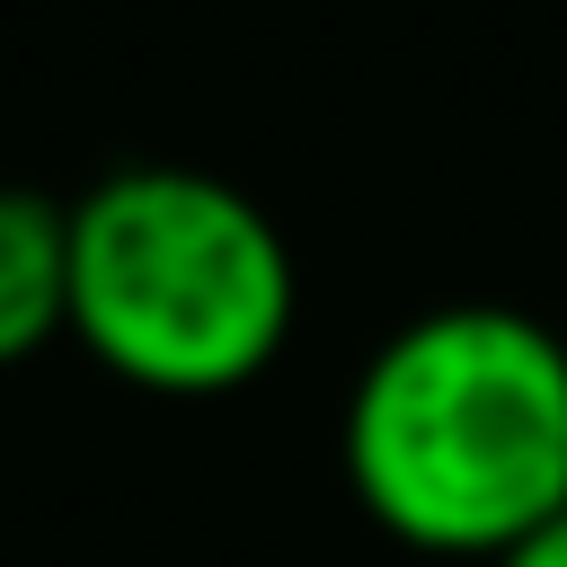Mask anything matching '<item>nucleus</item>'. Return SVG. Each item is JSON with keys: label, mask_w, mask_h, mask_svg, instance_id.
I'll return each instance as SVG.
<instances>
[{"label": "nucleus", "mask_w": 567, "mask_h": 567, "mask_svg": "<svg viewBox=\"0 0 567 567\" xmlns=\"http://www.w3.org/2000/svg\"><path fill=\"white\" fill-rule=\"evenodd\" d=\"M337 461L372 532L487 567L567 514V337L505 301L416 310L363 354Z\"/></svg>", "instance_id": "nucleus-1"}, {"label": "nucleus", "mask_w": 567, "mask_h": 567, "mask_svg": "<svg viewBox=\"0 0 567 567\" xmlns=\"http://www.w3.org/2000/svg\"><path fill=\"white\" fill-rule=\"evenodd\" d=\"M301 310L275 213L213 168H115L71 204V337L124 390L230 399Z\"/></svg>", "instance_id": "nucleus-2"}, {"label": "nucleus", "mask_w": 567, "mask_h": 567, "mask_svg": "<svg viewBox=\"0 0 567 567\" xmlns=\"http://www.w3.org/2000/svg\"><path fill=\"white\" fill-rule=\"evenodd\" d=\"M71 337V204L0 186V372Z\"/></svg>", "instance_id": "nucleus-3"}, {"label": "nucleus", "mask_w": 567, "mask_h": 567, "mask_svg": "<svg viewBox=\"0 0 567 567\" xmlns=\"http://www.w3.org/2000/svg\"><path fill=\"white\" fill-rule=\"evenodd\" d=\"M487 567H567V514H549L540 532H523L514 549H496Z\"/></svg>", "instance_id": "nucleus-4"}]
</instances>
